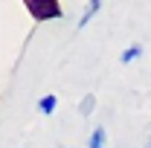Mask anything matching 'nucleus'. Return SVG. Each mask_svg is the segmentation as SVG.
<instances>
[{
  "instance_id": "1",
  "label": "nucleus",
  "mask_w": 151,
  "mask_h": 148,
  "mask_svg": "<svg viewBox=\"0 0 151 148\" xmlns=\"http://www.w3.org/2000/svg\"><path fill=\"white\" fill-rule=\"evenodd\" d=\"M23 6H26V12H29L38 23L64 18V9H61V3H58V0H23Z\"/></svg>"
},
{
  "instance_id": "2",
  "label": "nucleus",
  "mask_w": 151,
  "mask_h": 148,
  "mask_svg": "<svg viewBox=\"0 0 151 148\" xmlns=\"http://www.w3.org/2000/svg\"><path fill=\"white\" fill-rule=\"evenodd\" d=\"M99 9H102V0H87V9H84L81 20H78V29H84V26L96 18V12H99Z\"/></svg>"
},
{
  "instance_id": "3",
  "label": "nucleus",
  "mask_w": 151,
  "mask_h": 148,
  "mask_svg": "<svg viewBox=\"0 0 151 148\" xmlns=\"http://www.w3.org/2000/svg\"><path fill=\"white\" fill-rule=\"evenodd\" d=\"M55 105H58V96H55V93H50V96H44V99L38 102V111L44 113V116H50V113L55 111Z\"/></svg>"
},
{
  "instance_id": "4",
  "label": "nucleus",
  "mask_w": 151,
  "mask_h": 148,
  "mask_svg": "<svg viewBox=\"0 0 151 148\" xmlns=\"http://www.w3.org/2000/svg\"><path fill=\"white\" fill-rule=\"evenodd\" d=\"M139 55H142V47H139V44H134V47H128V50L119 55V61H122V64H131V61H137Z\"/></svg>"
},
{
  "instance_id": "5",
  "label": "nucleus",
  "mask_w": 151,
  "mask_h": 148,
  "mask_svg": "<svg viewBox=\"0 0 151 148\" xmlns=\"http://www.w3.org/2000/svg\"><path fill=\"white\" fill-rule=\"evenodd\" d=\"M105 145V128L99 125V128H93V134H90V148H102Z\"/></svg>"
},
{
  "instance_id": "6",
  "label": "nucleus",
  "mask_w": 151,
  "mask_h": 148,
  "mask_svg": "<svg viewBox=\"0 0 151 148\" xmlns=\"http://www.w3.org/2000/svg\"><path fill=\"white\" fill-rule=\"evenodd\" d=\"M78 108H81V116H90L93 108H96V96H93V93H87V96H84V102H81Z\"/></svg>"
},
{
  "instance_id": "7",
  "label": "nucleus",
  "mask_w": 151,
  "mask_h": 148,
  "mask_svg": "<svg viewBox=\"0 0 151 148\" xmlns=\"http://www.w3.org/2000/svg\"><path fill=\"white\" fill-rule=\"evenodd\" d=\"M148 148H151V145H148Z\"/></svg>"
}]
</instances>
